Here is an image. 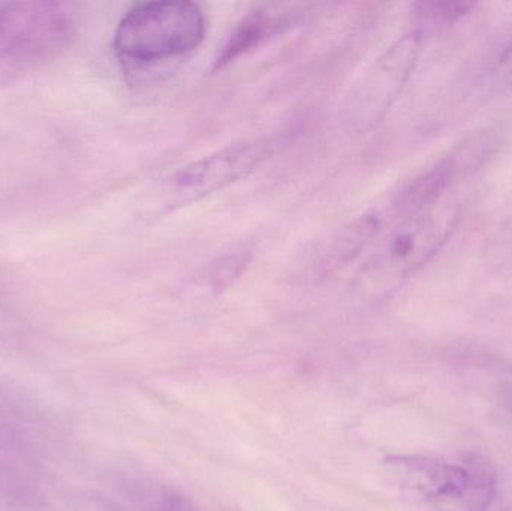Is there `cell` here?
<instances>
[{"label":"cell","instance_id":"6da1fadb","mask_svg":"<svg viewBox=\"0 0 512 511\" xmlns=\"http://www.w3.org/2000/svg\"><path fill=\"white\" fill-rule=\"evenodd\" d=\"M462 204L456 195L421 209L400 210L388 203L384 227L357 275L358 293L385 299L426 267L456 230Z\"/></svg>","mask_w":512,"mask_h":511},{"label":"cell","instance_id":"7a4b0ae2","mask_svg":"<svg viewBox=\"0 0 512 511\" xmlns=\"http://www.w3.org/2000/svg\"><path fill=\"white\" fill-rule=\"evenodd\" d=\"M74 33V14L66 3H0V89L59 59Z\"/></svg>","mask_w":512,"mask_h":511},{"label":"cell","instance_id":"3957f363","mask_svg":"<svg viewBox=\"0 0 512 511\" xmlns=\"http://www.w3.org/2000/svg\"><path fill=\"white\" fill-rule=\"evenodd\" d=\"M207 21L198 3L146 2L129 9L114 32V53L126 66L164 62L191 53L206 36Z\"/></svg>","mask_w":512,"mask_h":511},{"label":"cell","instance_id":"277c9868","mask_svg":"<svg viewBox=\"0 0 512 511\" xmlns=\"http://www.w3.org/2000/svg\"><path fill=\"white\" fill-rule=\"evenodd\" d=\"M385 468L406 497L429 511H487L496 479L484 462L453 464L424 455H393Z\"/></svg>","mask_w":512,"mask_h":511},{"label":"cell","instance_id":"5b68a950","mask_svg":"<svg viewBox=\"0 0 512 511\" xmlns=\"http://www.w3.org/2000/svg\"><path fill=\"white\" fill-rule=\"evenodd\" d=\"M274 153V141H243L204 156L177 171L165 186L167 209L186 206L251 176Z\"/></svg>","mask_w":512,"mask_h":511},{"label":"cell","instance_id":"8992f818","mask_svg":"<svg viewBox=\"0 0 512 511\" xmlns=\"http://www.w3.org/2000/svg\"><path fill=\"white\" fill-rule=\"evenodd\" d=\"M421 50L418 30L400 36L387 48L352 92L349 113L358 129L372 128L390 110L417 66Z\"/></svg>","mask_w":512,"mask_h":511},{"label":"cell","instance_id":"52a82bcc","mask_svg":"<svg viewBox=\"0 0 512 511\" xmlns=\"http://www.w3.org/2000/svg\"><path fill=\"white\" fill-rule=\"evenodd\" d=\"M304 14V9L292 5L258 6L237 24L216 57L215 69L225 68L273 36L291 29Z\"/></svg>","mask_w":512,"mask_h":511},{"label":"cell","instance_id":"ba28073f","mask_svg":"<svg viewBox=\"0 0 512 511\" xmlns=\"http://www.w3.org/2000/svg\"><path fill=\"white\" fill-rule=\"evenodd\" d=\"M129 511H198L197 507L176 489L159 480H137L132 485Z\"/></svg>","mask_w":512,"mask_h":511},{"label":"cell","instance_id":"9c48e42d","mask_svg":"<svg viewBox=\"0 0 512 511\" xmlns=\"http://www.w3.org/2000/svg\"><path fill=\"white\" fill-rule=\"evenodd\" d=\"M251 261V249L239 248L227 252L206 267L203 273V282L212 290H224L246 272Z\"/></svg>","mask_w":512,"mask_h":511},{"label":"cell","instance_id":"30bf717a","mask_svg":"<svg viewBox=\"0 0 512 511\" xmlns=\"http://www.w3.org/2000/svg\"><path fill=\"white\" fill-rule=\"evenodd\" d=\"M474 6V3L460 2L427 3V5H423V14L424 17L435 21V23H450V21H456L457 18L468 14Z\"/></svg>","mask_w":512,"mask_h":511},{"label":"cell","instance_id":"8fae6325","mask_svg":"<svg viewBox=\"0 0 512 511\" xmlns=\"http://www.w3.org/2000/svg\"><path fill=\"white\" fill-rule=\"evenodd\" d=\"M505 396H507L508 410H510L512 416V386L510 387V389H507V395Z\"/></svg>","mask_w":512,"mask_h":511}]
</instances>
